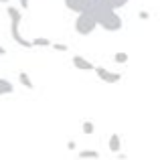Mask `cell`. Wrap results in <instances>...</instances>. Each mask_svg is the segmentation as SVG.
Instances as JSON below:
<instances>
[{
  "label": "cell",
  "mask_w": 160,
  "mask_h": 160,
  "mask_svg": "<svg viewBox=\"0 0 160 160\" xmlns=\"http://www.w3.org/2000/svg\"><path fill=\"white\" fill-rule=\"evenodd\" d=\"M71 63H73V67L79 69V71H93V67H95L93 63H89L85 57H81V55H73Z\"/></svg>",
  "instance_id": "cell-6"
},
{
  "label": "cell",
  "mask_w": 160,
  "mask_h": 160,
  "mask_svg": "<svg viewBox=\"0 0 160 160\" xmlns=\"http://www.w3.org/2000/svg\"><path fill=\"white\" fill-rule=\"evenodd\" d=\"M99 152L98 150H81L79 152V160H98Z\"/></svg>",
  "instance_id": "cell-9"
},
{
  "label": "cell",
  "mask_w": 160,
  "mask_h": 160,
  "mask_svg": "<svg viewBox=\"0 0 160 160\" xmlns=\"http://www.w3.org/2000/svg\"><path fill=\"white\" fill-rule=\"evenodd\" d=\"M103 2H106L108 6L112 8V10H120V8H124L126 4L130 2V0H103Z\"/></svg>",
  "instance_id": "cell-10"
},
{
  "label": "cell",
  "mask_w": 160,
  "mask_h": 160,
  "mask_svg": "<svg viewBox=\"0 0 160 160\" xmlns=\"http://www.w3.org/2000/svg\"><path fill=\"white\" fill-rule=\"evenodd\" d=\"M75 31L79 32V35H83V37H87V35H91V32L98 28V22H95V18H93V14L91 12H79L77 14V18H75Z\"/></svg>",
  "instance_id": "cell-3"
},
{
  "label": "cell",
  "mask_w": 160,
  "mask_h": 160,
  "mask_svg": "<svg viewBox=\"0 0 160 160\" xmlns=\"http://www.w3.org/2000/svg\"><path fill=\"white\" fill-rule=\"evenodd\" d=\"M87 12H91L98 22V27H102L108 32H118L124 27V20L118 14V10H112L103 0H89V8Z\"/></svg>",
  "instance_id": "cell-1"
},
{
  "label": "cell",
  "mask_w": 160,
  "mask_h": 160,
  "mask_svg": "<svg viewBox=\"0 0 160 160\" xmlns=\"http://www.w3.org/2000/svg\"><path fill=\"white\" fill-rule=\"evenodd\" d=\"M18 4H20V10H27L28 8V0H18Z\"/></svg>",
  "instance_id": "cell-16"
},
{
  "label": "cell",
  "mask_w": 160,
  "mask_h": 160,
  "mask_svg": "<svg viewBox=\"0 0 160 160\" xmlns=\"http://www.w3.org/2000/svg\"><path fill=\"white\" fill-rule=\"evenodd\" d=\"M93 71H95V75H98L102 81H106V83H118L122 79V75L120 73H116V71H109V69H106V67H102V65H98V67H93Z\"/></svg>",
  "instance_id": "cell-4"
},
{
  "label": "cell",
  "mask_w": 160,
  "mask_h": 160,
  "mask_svg": "<svg viewBox=\"0 0 160 160\" xmlns=\"http://www.w3.org/2000/svg\"><path fill=\"white\" fill-rule=\"evenodd\" d=\"M2 55H6V49H4V47H0V57H2Z\"/></svg>",
  "instance_id": "cell-18"
},
{
  "label": "cell",
  "mask_w": 160,
  "mask_h": 160,
  "mask_svg": "<svg viewBox=\"0 0 160 160\" xmlns=\"http://www.w3.org/2000/svg\"><path fill=\"white\" fill-rule=\"evenodd\" d=\"M31 43H32V47H51V41H49L47 37H37Z\"/></svg>",
  "instance_id": "cell-11"
},
{
  "label": "cell",
  "mask_w": 160,
  "mask_h": 160,
  "mask_svg": "<svg viewBox=\"0 0 160 160\" xmlns=\"http://www.w3.org/2000/svg\"><path fill=\"white\" fill-rule=\"evenodd\" d=\"M63 2H65V6L69 8L71 12H75V14L85 12L87 8H89V0H63Z\"/></svg>",
  "instance_id": "cell-5"
},
{
  "label": "cell",
  "mask_w": 160,
  "mask_h": 160,
  "mask_svg": "<svg viewBox=\"0 0 160 160\" xmlns=\"http://www.w3.org/2000/svg\"><path fill=\"white\" fill-rule=\"evenodd\" d=\"M18 81L22 83V85L27 87V89H32V87H35V85H32V79L28 77V73H24V71H22L20 75H18Z\"/></svg>",
  "instance_id": "cell-12"
},
{
  "label": "cell",
  "mask_w": 160,
  "mask_h": 160,
  "mask_svg": "<svg viewBox=\"0 0 160 160\" xmlns=\"http://www.w3.org/2000/svg\"><path fill=\"white\" fill-rule=\"evenodd\" d=\"M138 16H140V18H150V12H146V10H140V12H138Z\"/></svg>",
  "instance_id": "cell-17"
},
{
  "label": "cell",
  "mask_w": 160,
  "mask_h": 160,
  "mask_svg": "<svg viewBox=\"0 0 160 160\" xmlns=\"http://www.w3.org/2000/svg\"><path fill=\"white\" fill-rule=\"evenodd\" d=\"M12 91H14V85H12L8 79L0 77V95H8V93H12Z\"/></svg>",
  "instance_id": "cell-8"
},
{
  "label": "cell",
  "mask_w": 160,
  "mask_h": 160,
  "mask_svg": "<svg viewBox=\"0 0 160 160\" xmlns=\"http://www.w3.org/2000/svg\"><path fill=\"white\" fill-rule=\"evenodd\" d=\"M109 150H112V152H120L122 150V140H120V134H112V136H109Z\"/></svg>",
  "instance_id": "cell-7"
},
{
  "label": "cell",
  "mask_w": 160,
  "mask_h": 160,
  "mask_svg": "<svg viewBox=\"0 0 160 160\" xmlns=\"http://www.w3.org/2000/svg\"><path fill=\"white\" fill-rule=\"evenodd\" d=\"M51 47L55 49V51H63V53L67 51V45H65V43H55V45L51 43Z\"/></svg>",
  "instance_id": "cell-15"
},
{
  "label": "cell",
  "mask_w": 160,
  "mask_h": 160,
  "mask_svg": "<svg viewBox=\"0 0 160 160\" xmlns=\"http://www.w3.org/2000/svg\"><path fill=\"white\" fill-rule=\"evenodd\" d=\"M95 132V126L91 122H83V134H93Z\"/></svg>",
  "instance_id": "cell-14"
},
{
  "label": "cell",
  "mask_w": 160,
  "mask_h": 160,
  "mask_svg": "<svg viewBox=\"0 0 160 160\" xmlns=\"http://www.w3.org/2000/svg\"><path fill=\"white\" fill-rule=\"evenodd\" d=\"M6 14H8V18H10V35H12V39H14V43H18L20 47H24V49H31L32 43L28 39H24L22 32H20L22 10H20V8H16V6H12V4H8V6H6Z\"/></svg>",
  "instance_id": "cell-2"
},
{
  "label": "cell",
  "mask_w": 160,
  "mask_h": 160,
  "mask_svg": "<svg viewBox=\"0 0 160 160\" xmlns=\"http://www.w3.org/2000/svg\"><path fill=\"white\" fill-rule=\"evenodd\" d=\"M113 61L116 63H128V53H116L113 55Z\"/></svg>",
  "instance_id": "cell-13"
}]
</instances>
